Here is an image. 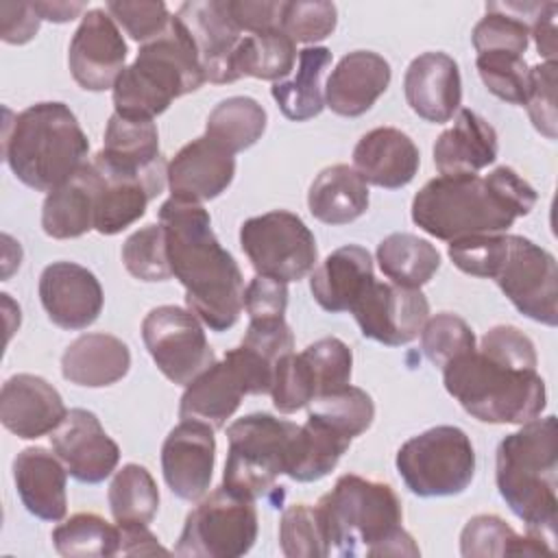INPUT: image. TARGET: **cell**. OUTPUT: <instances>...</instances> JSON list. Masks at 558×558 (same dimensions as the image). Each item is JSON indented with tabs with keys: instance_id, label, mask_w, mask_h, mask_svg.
I'll return each instance as SVG.
<instances>
[{
	"instance_id": "obj_1",
	"label": "cell",
	"mask_w": 558,
	"mask_h": 558,
	"mask_svg": "<svg viewBox=\"0 0 558 558\" xmlns=\"http://www.w3.org/2000/svg\"><path fill=\"white\" fill-rule=\"evenodd\" d=\"M534 342L512 325L488 329L480 347L442 366L447 392L466 414L493 425H523L545 410Z\"/></svg>"
},
{
	"instance_id": "obj_2",
	"label": "cell",
	"mask_w": 558,
	"mask_h": 558,
	"mask_svg": "<svg viewBox=\"0 0 558 558\" xmlns=\"http://www.w3.org/2000/svg\"><path fill=\"white\" fill-rule=\"evenodd\" d=\"M172 277L185 288L187 310L211 331L233 327L244 310V279L220 246L201 203L170 196L159 207Z\"/></svg>"
},
{
	"instance_id": "obj_3",
	"label": "cell",
	"mask_w": 558,
	"mask_h": 558,
	"mask_svg": "<svg viewBox=\"0 0 558 558\" xmlns=\"http://www.w3.org/2000/svg\"><path fill=\"white\" fill-rule=\"evenodd\" d=\"M536 190L512 168L499 166L486 177L438 174L412 198V220L425 233L453 242L466 235L504 233L527 216Z\"/></svg>"
},
{
	"instance_id": "obj_4",
	"label": "cell",
	"mask_w": 558,
	"mask_h": 558,
	"mask_svg": "<svg viewBox=\"0 0 558 558\" xmlns=\"http://www.w3.org/2000/svg\"><path fill=\"white\" fill-rule=\"evenodd\" d=\"M329 545L340 556H418L403 530V508L390 484L340 475L314 506Z\"/></svg>"
},
{
	"instance_id": "obj_5",
	"label": "cell",
	"mask_w": 558,
	"mask_h": 558,
	"mask_svg": "<svg viewBox=\"0 0 558 558\" xmlns=\"http://www.w3.org/2000/svg\"><path fill=\"white\" fill-rule=\"evenodd\" d=\"M495 482L506 506L530 534L556 536L558 514V434L556 416L532 418L508 434L495 458Z\"/></svg>"
},
{
	"instance_id": "obj_6",
	"label": "cell",
	"mask_w": 558,
	"mask_h": 558,
	"mask_svg": "<svg viewBox=\"0 0 558 558\" xmlns=\"http://www.w3.org/2000/svg\"><path fill=\"white\" fill-rule=\"evenodd\" d=\"M89 140L65 102H35L7 122L2 155L11 172L37 192H52L87 163Z\"/></svg>"
},
{
	"instance_id": "obj_7",
	"label": "cell",
	"mask_w": 558,
	"mask_h": 558,
	"mask_svg": "<svg viewBox=\"0 0 558 558\" xmlns=\"http://www.w3.org/2000/svg\"><path fill=\"white\" fill-rule=\"evenodd\" d=\"M205 81L194 39L172 15L168 28L142 44L135 61L120 72L113 85V107L120 116L153 120L174 98L196 92Z\"/></svg>"
},
{
	"instance_id": "obj_8",
	"label": "cell",
	"mask_w": 558,
	"mask_h": 558,
	"mask_svg": "<svg viewBox=\"0 0 558 558\" xmlns=\"http://www.w3.org/2000/svg\"><path fill=\"white\" fill-rule=\"evenodd\" d=\"M299 427L268 412L246 414L227 427L229 453L222 486L238 497L259 499L275 488L292 462Z\"/></svg>"
},
{
	"instance_id": "obj_9",
	"label": "cell",
	"mask_w": 558,
	"mask_h": 558,
	"mask_svg": "<svg viewBox=\"0 0 558 558\" xmlns=\"http://www.w3.org/2000/svg\"><path fill=\"white\" fill-rule=\"evenodd\" d=\"M397 473L418 497H451L475 475V449L464 429L436 425L405 440L397 451Z\"/></svg>"
},
{
	"instance_id": "obj_10",
	"label": "cell",
	"mask_w": 558,
	"mask_h": 558,
	"mask_svg": "<svg viewBox=\"0 0 558 558\" xmlns=\"http://www.w3.org/2000/svg\"><path fill=\"white\" fill-rule=\"evenodd\" d=\"M272 373L275 364L240 342L187 384L179 403V416L222 429L244 395L270 392Z\"/></svg>"
},
{
	"instance_id": "obj_11",
	"label": "cell",
	"mask_w": 558,
	"mask_h": 558,
	"mask_svg": "<svg viewBox=\"0 0 558 558\" xmlns=\"http://www.w3.org/2000/svg\"><path fill=\"white\" fill-rule=\"evenodd\" d=\"M255 538L257 510L253 501L218 486L185 517L172 551L194 558H238L251 551Z\"/></svg>"
},
{
	"instance_id": "obj_12",
	"label": "cell",
	"mask_w": 558,
	"mask_h": 558,
	"mask_svg": "<svg viewBox=\"0 0 558 558\" xmlns=\"http://www.w3.org/2000/svg\"><path fill=\"white\" fill-rule=\"evenodd\" d=\"M240 246L257 275L283 283L307 277L318 262L314 233L296 214L286 209L244 220Z\"/></svg>"
},
{
	"instance_id": "obj_13",
	"label": "cell",
	"mask_w": 558,
	"mask_h": 558,
	"mask_svg": "<svg viewBox=\"0 0 558 558\" xmlns=\"http://www.w3.org/2000/svg\"><path fill=\"white\" fill-rule=\"evenodd\" d=\"M490 279L523 316L556 327L558 266L547 248L523 235L506 233L504 251Z\"/></svg>"
},
{
	"instance_id": "obj_14",
	"label": "cell",
	"mask_w": 558,
	"mask_h": 558,
	"mask_svg": "<svg viewBox=\"0 0 558 558\" xmlns=\"http://www.w3.org/2000/svg\"><path fill=\"white\" fill-rule=\"evenodd\" d=\"M142 340L157 368L179 386H187L216 362L201 320L179 305L153 307L142 320Z\"/></svg>"
},
{
	"instance_id": "obj_15",
	"label": "cell",
	"mask_w": 558,
	"mask_h": 558,
	"mask_svg": "<svg viewBox=\"0 0 558 558\" xmlns=\"http://www.w3.org/2000/svg\"><path fill=\"white\" fill-rule=\"evenodd\" d=\"M364 338L386 347L412 342L429 318V303L421 290L373 279L349 310Z\"/></svg>"
},
{
	"instance_id": "obj_16",
	"label": "cell",
	"mask_w": 558,
	"mask_h": 558,
	"mask_svg": "<svg viewBox=\"0 0 558 558\" xmlns=\"http://www.w3.org/2000/svg\"><path fill=\"white\" fill-rule=\"evenodd\" d=\"M126 61V41L105 9H89L70 41L72 78L87 92L113 89Z\"/></svg>"
},
{
	"instance_id": "obj_17",
	"label": "cell",
	"mask_w": 558,
	"mask_h": 558,
	"mask_svg": "<svg viewBox=\"0 0 558 558\" xmlns=\"http://www.w3.org/2000/svg\"><path fill=\"white\" fill-rule=\"evenodd\" d=\"M50 442L68 473L83 484L107 480L120 462L118 442L105 432L98 416L83 408L68 410L65 418L50 434Z\"/></svg>"
},
{
	"instance_id": "obj_18",
	"label": "cell",
	"mask_w": 558,
	"mask_h": 558,
	"mask_svg": "<svg viewBox=\"0 0 558 558\" xmlns=\"http://www.w3.org/2000/svg\"><path fill=\"white\" fill-rule=\"evenodd\" d=\"M216 462L214 427L201 421L181 418L163 440L161 471L168 488L183 501H198L207 495Z\"/></svg>"
},
{
	"instance_id": "obj_19",
	"label": "cell",
	"mask_w": 558,
	"mask_h": 558,
	"mask_svg": "<svg viewBox=\"0 0 558 558\" xmlns=\"http://www.w3.org/2000/svg\"><path fill=\"white\" fill-rule=\"evenodd\" d=\"M39 301L57 327L78 331L98 320L105 296L92 270L76 262H52L39 277Z\"/></svg>"
},
{
	"instance_id": "obj_20",
	"label": "cell",
	"mask_w": 558,
	"mask_h": 558,
	"mask_svg": "<svg viewBox=\"0 0 558 558\" xmlns=\"http://www.w3.org/2000/svg\"><path fill=\"white\" fill-rule=\"evenodd\" d=\"M107 166L146 181L157 194L168 183V163L159 150V131L153 120L126 118L113 111L96 153Z\"/></svg>"
},
{
	"instance_id": "obj_21",
	"label": "cell",
	"mask_w": 558,
	"mask_h": 558,
	"mask_svg": "<svg viewBox=\"0 0 558 558\" xmlns=\"http://www.w3.org/2000/svg\"><path fill=\"white\" fill-rule=\"evenodd\" d=\"M65 414L61 395L39 375L17 373L2 384L0 421L17 438L33 440L48 436Z\"/></svg>"
},
{
	"instance_id": "obj_22",
	"label": "cell",
	"mask_w": 558,
	"mask_h": 558,
	"mask_svg": "<svg viewBox=\"0 0 558 558\" xmlns=\"http://www.w3.org/2000/svg\"><path fill=\"white\" fill-rule=\"evenodd\" d=\"M403 94L410 109L425 122H449L462 102L458 63L445 52L414 57L403 76Z\"/></svg>"
},
{
	"instance_id": "obj_23",
	"label": "cell",
	"mask_w": 558,
	"mask_h": 558,
	"mask_svg": "<svg viewBox=\"0 0 558 558\" xmlns=\"http://www.w3.org/2000/svg\"><path fill=\"white\" fill-rule=\"evenodd\" d=\"M233 177V155L207 135L185 144L168 163V187L183 201H211L231 185Z\"/></svg>"
},
{
	"instance_id": "obj_24",
	"label": "cell",
	"mask_w": 558,
	"mask_h": 558,
	"mask_svg": "<svg viewBox=\"0 0 558 558\" xmlns=\"http://www.w3.org/2000/svg\"><path fill=\"white\" fill-rule=\"evenodd\" d=\"M177 17L190 31L205 78L211 83H233L231 81V57L244 37L227 11V0H192L183 2Z\"/></svg>"
},
{
	"instance_id": "obj_25",
	"label": "cell",
	"mask_w": 558,
	"mask_h": 558,
	"mask_svg": "<svg viewBox=\"0 0 558 558\" xmlns=\"http://www.w3.org/2000/svg\"><path fill=\"white\" fill-rule=\"evenodd\" d=\"M390 63L373 50H353L331 70L325 85V105L344 118L366 113L390 85Z\"/></svg>"
},
{
	"instance_id": "obj_26",
	"label": "cell",
	"mask_w": 558,
	"mask_h": 558,
	"mask_svg": "<svg viewBox=\"0 0 558 558\" xmlns=\"http://www.w3.org/2000/svg\"><path fill=\"white\" fill-rule=\"evenodd\" d=\"M418 166L416 144L395 126H377L364 133L353 148V168L366 185L384 190L405 187L416 177Z\"/></svg>"
},
{
	"instance_id": "obj_27",
	"label": "cell",
	"mask_w": 558,
	"mask_h": 558,
	"mask_svg": "<svg viewBox=\"0 0 558 558\" xmlns=\"http://www.w3.org/2000/svg\"><path fill=\"white\" fill-rule=\"evenodd\" d=\"M94 185V229L116 235L146 214V205L159 196L146 181L107 166L98 155L87 161Z\"/></svg>"
},
{
	"instance_id": "obj_28",
	"label": "cell",
	"mask_w": 558,
	"mask_h": 558,
	"mask_svg": "<svg viewBox=\"0 0 558 558\" xmlns=\"http://www.w3.org/2000/svg\"><path fill=\"white\" fill-rule=\"evenodd\" d=\"M13 482L24 508L41 521H61L68 512V469L46 447H26L13 460Z\"/></svg>"
},
{
	"instance_id": "obj_29",
	"label": "cell",
	"mask_w": 558,
	"mask_h": 558,
	"mask_svg": "<svg viewBox=\"0 0 558 558\" xmlns=\"http://www.w3.org/2000/svg\"><path fill=\"white\" fill-rule=\"evenodd\" d=\"M497 131L480 113L458 109L434 144V166L440 174H475L497 159Z\"/></svg>"
},
{
	"instance_id": "obj_30",
	"label": "cell",
	"mask_w": 558,
	"mask_h": 558,
	"mask_svg": "<svg viewBox=\"0 0 558 558\" xmlns=\"http://www.w3.org/2000/svg\"><path fill=\"white\" fill-rule=\"evenodd\" d=\"M373 279L371 253L360 244H344L310 272V290L325 312L338 314L351 310Z\"/></svg>"
},
{
	"instance_id": "obj_31",
	"label": "cell",
	"mask_w": 558,
	"mask_h": 558,
	"mask_svg": "<svg viewBox=\"0 0 558 558\" xmlns=\"http://www.w3.org/2000/svg\"><path fill=\"white\" fill-rule=\"evenodd\" d=\"M131 368L129 347L111 333H83L61 355V373L70 384L105 388L120 381Z\"/></svg>"
},
{
	"instance_id": "obj_32",
	"label": "cell",
	"mask_w": 558,
	"mask_h": 558,
	"mask_svg": "<svg viewBox=\"0 0 558 558\" xmlns=\"http://www.w3.org/2000/svg\"><path fill=\"white\" fill-rule=\"evenodd\" d=\"M310 214L331 227L349 225L368 209V185L347 163H333L318 172L307 192Z\"/></svg>"
},
{
	"instance_id": "obj_33",
	"label": "cell",
	"mask_w": 558,
	"mask_h": 558,
	"mask_svg": "<svg viewBox=\"0 0 558 558\" xmlns=\"http://www.w3.org/2000/svg\"><path fill=\"white\" fill-rule=\"evenodd\" d=\"M94 185L87 163L48 192L41 207V229L54 240L81 238L94 229Z\"/></svg>"
},
{
	"instance_id": "obj_34",
	"label": "cell",
	"mask_w": 558,
	"mask_h": 558,
	"mask_svg": "<svg viewBox=\"0 0 558 558\" xmlns=\"http://www.w3.org/2000/svg\"><path fill=\"white\" fill-rule=\"evenodd\" d=\"M331 63V50L325 46H307L299 52V68L294 78L277 81L270 94L281 113L292 122L316 118L325 109L323 74Z\"/></svg>"
},
{
	"instance_id": "obj_35",
	"label": "cell",
	"mask_w": 558,
	"mask_h": 558,
	"mask_svg": "<svg viewBox=\"0 0 558 558\" xmlns=\"http://www.w3.org/2000/svg\"><path fill=\"white\" fill-rule=\"evenodd\" d=\"M296 61V44L281 31L244 35L231 57V81L253 76L262 81H283Z\"/></svg>"
},
{
	"instance_id": "obj_36",
	"label": "cell",
	"mask_w": 558,
	"mask_h": 558,
	"mask_svg": "<svg viewBox=\"0 0 558 558\" xmlns=\"http://www.w3.org/2000/svg\"><path fill=\"white\" fill-rule=\"evenodd\" d=\"M460 554L464 558L486 556H538L554 554V545L536 534H517L497 514H477L466 521L460 534Z\"/></svg>"
},
{
	"instance_id": "obj_37",
	"label": "cell",
	"mask_w": 558,
	"mask_h": 558,
	"mask_svg": "<svg viewBox=\"0 0 558 558\" xmlns=\"http://www.w3.org/2000/svg\"><path fill=\"white\" fill-rule=\"evenodd\" d=\"M377 264L392 283L418 290L440 268V253L414 233H390L377 244Z\"/></svg>"
},
{
	"instance_id": "obj_38",
	"label": "cell",
	"mask_w": 558,
	"mask_h": 558,
	"mask_svg": "<svg viewBox=\"0 0 558 558\" xmlns=\"http://www.w3.org/2000/svg\"><path fill=\"white\" fill-rule=\"evenodd\" d=\"M349 447V436L307 414L305 425L299 427L292 462L286 475L294 482H318L336 469Z\"/></svg>"
},
{
	"instance_id": "obj_39",
	"label": "cell",
	"mask_w": 558,
	"mask_h": 558,
	"mask_svg": "<svg viewBox=\"0 0 558 558\" xmlns=\"http://www.w3.org/2000/svg\"><path fill=\"white\" fill-rule=\"evenodd\" d=\"M266 109L251 96H231L220 100L207 116L205 135L231 155L257 144L266 131Z\"/></svg>"
},
{
	"instance_id": "obj_40",
	"label": "cell",
	"mask_w": 558,
	"mask_h": 558,
	"mask_svg": "<svg viewBox=\"0 0 558 558\" xmlns=\"http://www.w3.org/2000/svg\"><path fill=\"white\" fill-rule=\"evenodd\" d=\"M109 508L116 523H150L159 510V490L142 464H124L109 484Z\"/></svg>"
},
{
	"instance_id": "obj_41",
	"label": "cell",
	"mask_w": 558,
	"mask_h": 558,
	"mask_svg": "<svg viewBox=\"0 0 558 558\" xmlns=\"http://www.w3.org/2000/svg\"><path fill=\"white\" fill-rule=\"evenodd\" d=\"M52 545L68 558L116 556L120 547V530L118 525L107 523L100 514L76 512L52 530Z\"/></svg>"
},
{
	"instance_id": "obj_42",
	"label": "cell",
	"mask_w": 558,
	"mask_h": 558,
	"mask_svg": "<svg viewBox=\"0 0 558 558\" xmlns=\"http://www.w3.org/2000/svg\"><path fill=\"white\" fill-rule=\"evenodd\" d=\"M307 414L331 425L351 440L364 434L375 418V403L371 395L357 386H344L336 392L320 395L310 401Z\"/></svg>"
},
{
	"instance_id": "obj_43",
	"label": "cell",
	"mask_w": 558,
	"mask_h": 558,
	"mask_svg": "<svg viewBox=\"0 0 558 558\" xmlns=\"http://www.w3.org/2000/svg\"><path fill=\"white\" fill-rule=\"evenodd\" d=\"M279 547L288 558H323L329 556V545L316 508L292 504L279 521Z\"/></svg>"
},
{
	"instance_id": "obj_44",
	"label": "cell",
	"mask_w": 558,
	"mask_h": 558,
	"mask_svg": "<svg viewBox=\"0 0 558 558\" xmlns=\"http://www.w3.org/2000/svg\"><path fill=\"white\" fill-rule=\"evenodd\" d=\"M421 349L434 366L442 368L453 357L475 349V333L462 316L440 312L425 320L421 329Z\"/></svg>"
},
{
	"instance_id": "obj_45",
	"label": "cell",
	"mask_w": 558,
	"mask_h": 558,
	"mask_svg": "<svg viewBox=\"0 0 558 558\" xmlns=\"http://www.w3.org/2000/svg\"><path fill=\"white\" fill-rule=\"evenodd\" d=\"M475 68L490 94L510 105H525L530 92V68L523 57L512 52H482L475 59Z\"/></svg>"
},
{
	"instance_id": "obj_46",
	"label": "cell",
	"mask_w": 558,
	"mask_h": 558,
	"mask_svg": "<svg viewBox=\"0 0 558 558\" xmlns=\"http://www.w3.org/2000/svg\"><path fill=\"white\" fill-rule=\"evenodd\" d=\"M124 268L140 281H168L172 277L166 251L163 227L146 225L122 244Z\"/></svg>"
},
{
	"instance_id": "obj_47",
	"label": "cell",
	"mask_w": 558,
	"mask_h": 558,
	"mask_svg": "<svg viewBox=\"0 0 558 558\" xmlns=\"http://www.w3.org/2000/svg\"><path fill=\"white\" fill-rule=\"evenodd\" d=\"M301 355L312 371V377L316 384V397L336 392L351 384L353 353H351L349 344L342 342L340 338H336V336L320 338V340L307 344L301 351Z\"/></svg>"
},
{
	"instance_id": "obj_48",
	"label": "cell",
	"mask_w": 558,
	"mask_h": 558,
	"mask_svg": "<svg viewBox=\"0 0 558 558\" xmlns=\"http://www.w3.org/2000/svg\"><path fill=\"white\" fill-rule=\"evenodd\" d=\"M272 403L281 414H292L307 408L316 397V384L312 371L301 353H286L275 362L272 373Z\"/></svg>"
},
{
	"instance_id": "obj_49",
	"label": "cell",
	"mask_w": 558,
	"mask_h": 558,
	"mask_svg": "<svg viewBox=\"0 0 558 558\" xmlns=\"http://www.w3.org/2000/svg\"><path fill=\"white\" fill-rule=\"evenodd\" d=\"M338 24V9L333 2L296 0L283 2L281 31L296 44H316L327 39Z\"/></svg>"
},
{
	"instance_id": "obj_50",
	"label": "cell",
	"mask_w": 558,
	"mask_h": 558,
	"mask_svg": "<svg viewBox=\"0 0 558 558\" xmlns=\"http://www.w3.org/2000/svg\"><path fill=\"white\" fill-rule=\"evenodd\" d=\"M523 107L527 109L534 129L547 140H556V61L530 68V92Z\"/></svg>"
},
{
	"instance_id": "obj_51",
	"label": "cell",
	"mask_w": 558,
	"mask_h": 558,
	"mask_svg": "<svg viewBox=\"0 0 558 558\" xmlns=\"http://www.w3.org/2000/svg\"><path fill=\"white\" fill-rule=\"evenodd\" d=\"M107 13L140 44L159 37L172 20L163 2H107Z\"/></svg>"
},
{
	"instance_id": "obj_52",
	"label": "cell",
	"mask_w": 558,
	"mask_h": 558,
	"mask_svg": "<svg viewBox=\"0 0 558 558\" xmlns=\"http://www.w3.org/2000/svg\"><path fill=\"white\" fill-rule=\"evenodd\" d=\"M242 344L275 364L294 347V336L283 316L279 318H251Z\"/></svg>"
},
{
	"instance_id": "obj_53",
	"label": "cell",
	"mask_w": 558,
	"mask_h": 558,
	"mask_svg": "<svg viewBox=\"0 0 558 558\" xmlns=\"http://www.w3.org/2000/svg\"><path fill=\"white\" fill-rule=\"evenodd\" d=\"M288 307V283L255 275L244 288V310L251 318H279Z\"/></svg>"
},
{
	"instance_id": "obj_54",
	"label": "cell",
	"mask_w": 558,
	"mask_h": 558,
	"mask_svg": "<svg viewBox=\"0 0 558 558\" xmlns=\"http://www.w3.org/2000/svg\"><path fill=\"white\" fill-rule=\"evenodd\" d=\"M227 11L242 33H264L281 28L283 0H227Z\"/></svg>"
},
{
	"instance_id": "obj_55",
	"label": "cell",
	"mask_w": 558,
	"mask_h": 558,
	"mask_svg": "<svg viewBox=\"0 0 558 558\" xmlns=\"http://www.w3.org/2000/svg\"><path fill=\"white\" fill-rule=\"evenodd\" d=\"M39 13L33 2H2L0 4V37L7 44H26L39 31Z\"/></svg>"
},
{
	"instance_id": "obj_56",
	"label": "cell",
	"mask_w": 558,
	"mask_h": 558,
	"mask_svg": "<svg viewBox=\"0 0 558 558\" xmlns=\"http://www.w3.org/2000/svg\"><path fill=\"white\" fill-rule=\"evenodd\" d=\"M120 530V547L122 556H157L170 554L159 538L148 530V523H118Z\"/></svg>"
},
{
	"instance_id": "obj_57",
	"label": "cell",
	"mask_w": 558,
	"mask_h": 558,
	"mask_svg": "<svg viewBox=\"0 0 558 558\" xmlns=\"http://www.w3.org/2000/svg\"><path fill=\"white\" fill-rule=\"evenodd\" d=\"M556 2H543L541 11L530 24V35L534 37L536 50L545 61H556Z\"/></svg>"
},
{
	"instance_id": "obj_58",
	"label": "cell",
	"mask_w": 558,
	"mask_h": 558,
	"mask_svg": "<svg viewBox=\"0 0 558 558\" xmlns=\"http://www.w3.org/2000/svg\"><path fill=\"white\" fill-rule=\"evenodd\" d=\"M33 7L41 20L57 22V24L70 22L87 9L85 2H33Z\"/></svg>"
}]
</instances>
